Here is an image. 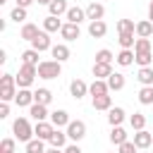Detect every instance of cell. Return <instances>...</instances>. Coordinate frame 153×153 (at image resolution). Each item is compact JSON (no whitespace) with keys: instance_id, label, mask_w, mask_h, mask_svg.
Here are the masks:
<instances>
[{"instance_id":"cell-1","label":"cell","mask_w":153,"mask_h":153,"mask_svg":"<svg viewBox=\"0 0 153 153\" xmlns=\"http://www.w3.org/2000/svg\"><path fill=\"white\" fill-rule=\"evenodd\" d=\"M14 86H17V76L14 74H2L0 76V100L2 103H10V100L17 98Z\"/></svg>"},{"instance_id":"cell-2","label":"cell","mask_w":153,"mask_h":153,"mask_svg":"<svg viewBox=\"0 0 153 153\" xmlns=\"http://www.w3.org/2000/svg\"><path fill=\"white\" fill-rule=\"evenodd\" d=\"M12 131H14V139L17 141H24V143H29L31 141V134H33V129H31V124H29L26 117H17L14 124H12Z\"/></svg>"},{"instance_id":"cell-3","label":"cell","mask_w":153,"mask_h":153,"mask_svg":"<svg viewBox=\"0 0 153 153\" xmlns=\"http://www.w3.org/2000/svg\"><path fill=\"white\" fill-rule=\"evenodd\" d=\"M62 74V65L57 60H43L38 65V76L41 79H57Z\"/></svg>"},{"instance_id":"cell-4","label":"cell","mask_w":153,"mask_h":153,"mask_svg":"<svg viewBox=\"0 0 153 153\" xmlns=\"http://www.w3.org/2000/svg\"><path fill=\"white\" fill-rule=\"evenodd\" d=\"M36 74H38V67H33V65H22L19 72H17V86H19V88H29V86L33 84Z\"/></svg>"},{"instance_id":"cell-5","label":"cell","mask_w":153,"mask_h":153,"mask_svg":"<svg viewBox=\"0 0 153 153\" xmlns=\"http://www.w3.org/2000/svg\"><path fill=\"white\" fill-rule=\"evenodd\" d=\"M67 136H69L72 141H81V139L86 136V124H84L81 120H72V122L67 124Z\"/></svg>"},{"instance_id":"cell-6","label":"cell","mask_w":153,"mask_h":153,"mask_svg":"<svg viewBox=\"0 0 153 153\" xmlns=\"http://www.w3.org/2000/svg\"><path fill=\"white\" fill-rule=\"evenodd\" d=\"M55 124L53 122H36V127H33V134H36V139H43V141H50V136L55 134Z\"/></svg>"},{"instance_id":"cell-7","label":"cell","mask_w":153,"mask_h":153,"mask_svg":"<svg viewBox=\"0 0 153 153\" xmlns=\"http://www.w3.org/2000/svg\"><path fill=\"white\" fill-rule=\"evenodd\" d=\"M31 48L33 50H38V53H43V50H50L53 45H50V36H48V31H41L33 41H31Z\"/></svg>"},{"instance_id":"cell-8","label":"cell","mask_w":153,"mask_h":153,"mask_svg":"<svg viewBox=\"0 0 153 153\" xmlns=\"http://www.w3.org/2000/svg\"><path fill=\"white\" fill-rule=\"evenodd\" d=\"M103 14H105V7H103L100 2H91V5L86 7V19H91V22H100Z\"/></svg>"},{"instance_id":"cell-9","label":"cell","mask_w":153,"mask_h":153,"mask_svg":"<svg viewBox=\"0 0 153 153\" xmlns=\"http://www.w3.org/2000/svg\"><path fill=\"white\" fill-rule=\"evenodd\" d=\"M88 93H91L93 98H98V96H108V93H110V86H108V81L96 79V81L88 86Z\"/></svg>"},{"instance_id":"cell-10","label":"cell","mask_w":153,"mask_h":153,"mask_svg":"<svg viewBox=\"0 0 153 153\" xmlns=\"http://www.w3.org/2000/svg\"><path fill=\"white\" fill-rule=\"evenodd\" d=\"M69 91H72V96L79 100V98H84V96L88 93V84H86V81H81V79H74V81L69 84Z\"/></svg>"},{"instance_id":"cell-11","label":"cell","mask_w":153,"mask_h":153,"mask_svg":"<svg viewBox=\"0 0 153 153\" xmlns=\"http://www.w3.org/2000/svg\"><path fill=\"white\" fill-rule=\"evenodd\" d=\"M14 103H17L19 108H26V105L31 108V105H33V93H31L29 88H19V91H17V98H14Z\"/></svg>"},{"instance_id":"cell-12","label":"cell","mask_w":153,"mask_h":153,"mask_svg":"<svg viewBox=\"0 0 153 153\" xmlns=\"http://www.w3.org/2000/svg\"><path fill=\"white\" fill-rule=\"evenodd\" d=\"M134 143H136V148H148L153 143V134L146 131V129H141V131L134 134Z\"/></svg>"},{"instance_id":"cell-13","label":"cell","mask_w":153,"mask_h":153,"mask_svg":"<svg viewBox=\"0 0 153 153\" xmlns=\"http://www.w3.org/2000/svg\"><path fill=\"white\" fill-rule=\"evenodd\" d=\"M60 33H62V38H65V41H76L81 31H79V24H69V22H67V24L60 29Z\"/></svg>"},{"instance_id":"cell-14","label":"cell","mask_w":153,"mask_h":153,"mask_svg":"<svg viewBox=\"0 0 153 153\" xmlns=\"http://www.w3.org/2000/svg\"><path fill=\"white\" fill-rule=\"evenodd\" d=\"M65 17H67V22H69V24H79V22H84V19H86V10H81V7H69Z\"/></svg>"},{"instance_id":"cell-15","label":"cell","mask_w":153,"mask_h":153,"mask_svg":"<svg viewBox=\"0 0 153 153\" xmlns=\"http://www.w3.org/2000/svg\"><path fill=\"white\" fill-rule=\"evenodd\" d=\"M151 33H153V22L151 19L136 22V36L139 38H151Z\"/></svg>"},{"instance_id":"cell-16","label":"cell","mask_w":153,"mask_h":153,"mask_svg":"<svg viewBox=\"0 0 153 153\" xmlns=\"http://www.w3.org/2000/svg\"><path fill=\"white\" fill-rule=\"evenodd\" d=\"M105 81H108L110 91H122V88H124V74H120V72H112Z\"/></svg>"},{"instance_id":"cell-17","label":"cell","mask_w":153,"mask_h":153,"mask_svg":"<svg viewBox=\"0 0 153 153\" xmlns=\"http://www.w3.org/2000/svg\"><path fill=\"white\" fill-rule=\"evenodd\" d=\"M50 122L60 129V127H67L72 120H69V115H67L65 110H55V112H50Z\"/></svg>"},{"instance_id":"cell-18","label":"cell","mask_w":153,"mask_h":153,"mask_svg":"<svg viewBox=\"0 0 153 153\" xmlns=\"http://www.w3.org/2000/svg\"><path fill=\"white\" fill-rule=\"evenodd\" d=\"M108 122H110L112 127H122V122H124V110H122V108H110V110H108Z\"/></svg>"},{"instance_id":"cell-19","label":"cell","mask_w":153,"mask_h":153,"mask_svg":"<svg viewBox=\"0 0 153 153\" xmlns=\"http://www.w3.org/2000/svg\"><path fill=\"white\" fill-rule=\"evenodd\" d=\"M65 24L57 19V17H53V14H48L45 19H43V31H48V33H53V31H60Z\"/></svg>"},{"instance_id":"cell-20","label":"cell","mask_w":153,"mask_h":153,"mask_svg":"<svg viewBox=\"0 0 153 153\" xmlns=\"http://www.w3.org/2000/svg\"><path fill=\"white\" fill-rule=\"evenodd\" d=\"M88 33H91L93 38H103V36L108 33L105 22H103V19H100V22H91V24H88Z\"/></svg>"},{"instance_id":"cell-21","label":"cell","mask_w":153,"mask_h":153,"mask_svg":"<svg viewBox=\"0 0 153 153\" xmlns=\"http://www.w3.org/2000/svg\"><path fill=\"white\" fill-rule=\"evenodd\" d=\"M50 53H53V57H55L57 62H65V60H69V48H67L65 43H57V45H53V48H50Z\"/></svg>"},{"instance_id":"cell-22","label":"cell","mask_w":153,"mask_h":153,"mask_svg":"<svg viewBox=\"0 0 153 153\" xmlns=\"http://www.w3.org/2000/svg\"><path fill=\"white\" fill-rule=\"evenodd\" d=\"M38 33H41V31H38V26H36V24H24V26H22L19 38H22V41H33Z\"/></svg>"},{"instance_id":"cell-23","label":"cell","mask_w":153,"mask_h":153,"mask_svg":"<svg viewBox=\"0 0 153 153\" xmlns=\"http://www.w3.org/2000/svg\"><path fill=\"white\" fill-rule=\"evenodd\" d=\"M29 115H31L36 122H45V117H48V110H45V105H38V103H33V105L29 108Z\"/></svg>"},{"instance_id":"cell-24","label":"cell","mask_w":153,"mask_h":153,"mask_svg":"<svg viewBox=\"0 0 153 153\" xmlns=\"http://www.w3.org/2000/svg\"><path fill=\"white\" fill-rule=\"evenodd\" d=\"M48 10H50V14L53 17H60V14H67V0H53L50 5H48Z\"/></svg>"},{"instance_id":"cell-25","label":"cell","mask_w":153,"mask_h":153,"mask_svg":"<svg viewBox=\"0 0 153 153\" xmlns=\"http://www.w3.org/2000/svg\"><path fill=\"white\" fill-rule=\"evenodd\" d=\"M22 65H33V67H38V65H41V62H38V50H33V48L24 50V53H22Z\"/></svg>"},{"instance_id":"cell-26","label":"cell","mask_w":153,"mask_h":153,"mask_svg":"<svg viewBox=\"0 0 153 153\" xmlns=\"http://www.w3.org/2000/svg\"><path fill=\"white\" fill-rule=\"evenodd\" d=\"M110 74H112V65H100V62L93 65V76L96 79H108Z\"/></svg>"},{"instance_id":"cell-27","label":"cell","mask_w":153,"mask_h":153,"mask_svg":"<svg viewBox=\"0 0 153 153\" xmlns=\"http://www.w3.org/2000/svg\"><path fill=\"white\" fill-rule=\"evenodd\" d=\"M67 131H60V129H55V134L50 136V146L53 148H65V143H67Z\"/></svg>"},{"instance_id":"cell-28","label":"cell","mask_w":153,"mask_h":153,"mask_svg":"<svg viewBox=\"0 0 153 153\" xmlns=\"http://www.w3.org/2000/svg\"><path fill=\"white\" fill-rule=\"evenodd\" d=\"M53 100V93L48 91V88H38L36 93H33V103H38V105H48Z\"/></svg>"},{"instance_id":"cell-29","label":"cell","mask_w":153,"mask_h":153,"mask_svg":"<svg viewBox=\"0 0 153 153\" xmlns=\"http://www.w3.org/2000/svg\"><path fill=\"white\" fill-rule=\"evenodd\" d=\"M110 141H112L115 146H122V143L127 141V131H124L122 127H112V131H110Z\"/></svg>"},{"instance_id":"cell-30","label":"cell","mask_w":153,"mask_h":153,"mask_svg":"<svg viewBox=\"0 0 153 153\" xmlns=\"http://www.w3.org/2000/svg\"><path fill=\"white\" fill-rule=\"evenodd\" d=\"M115 60H117V65H122V67H129V65L136 60V55H134L131 50H124V48H122V53H120Z\"/></svg>"},{"instance_id":"cell-31","label":"cell","mask_w":153,"mask_h":153,"mask_svg":"<svg viewBox=\"0 0 153 153\" xmlns=\"http://www.w3.org/2000/svg\"><path fill=\"white\" fill-rule=\"evenodd\" d=\"M112 108V98L110 96H98L93 98V110H110Z\"/></svg>"},{"instance_id":"cell-32","label":"cell","mask_w":153,"mask_h":153,"mask_svg":"<svg viewBox=\"0 0 153 153\" xmlns=\"http://www.w3.org/2000/svg\"><path fill=\"white\" fill-rule=\"evenodd\" d=\"M129 124H131L134 131H141V129L146 127V115H143V112H134L131 120H129Z\"/></svg>"},{"instance_id":"cell-33","label":"cell","mask_w":153,"mask_h":153,"mask_svg":"<svg viewBox=\"0 0 153 153\" xmlns=\"http://www.w3.org/2000/svg\"><path fill=\"white\" fill-rule=\"evenodd\" d=\"M136 79H139L143 86H153V69H151V67H141Z\"/></svg>"},{"instance_id":"cell-34","label":"cell","mask_w":153,"mask_h":153,"mask_svg":"<svg viewBox=\"0 0 153 153\" xmlns=\"http://www.w3.org/2000/svg\"><path fill=\"white\" fill-rule=\"evenodd\" d=\"M117 31H120V33H134V31H136L134 19H120V22H117Z\"/></svg>"},{"instance_id":"cell-35","label":"cell","mask_w":153,"mask_h":153,"mask_svg":"<svg viewBox=\"0 0 153 153\" xmlns=\"http://www.w3.org/2000/svg\"><path fill=\"white\" fill-rule=\"evenodd\" d=\"M139 103L141 105H151L153 103V86H143L139 91Z\"/></svg>"},{"instance_id":"cell-36","label":"cell","mask_w":153,"mask_h":153,"mask_svg":"<svg viewBox=\"0 0 153 153\" xmlns=\"http://www.w3.org/2000/svg\"><path fill=\"white\" fill-rule=\"evenodd\" d=\"M120 45L124 48V50H131L134 45H136V38H134V33H120Z\"/></svg>"},{"instance_id":"cell-37","label":"cell","mask_w":153,"mask_h":153,"mask_svg":"<svg viewBox=\"0 0 153 153\" xmlns=\"http://www.w3.org/2000/svg\"><path fill=\"white\" fill-rule=\"evenodd\" d=\"M26 153H45L43 139H31V141L26 143Z\"/></svg>"},{"instance_id":"cell-38","label":"cell","mask_w":153,"mask_h":153,"mask_svg":"<svg viewBox=\"0 0 153 153\" xmlns=\"http://www.w3.org/2000/svg\"><path fill=\"white\" fill-rule=\"evenodd\" d=\"M136 55V65L139 67H151V62H153V53H134Z\"/></svg>"},{"instance_id":"cell-39","label":"cell","mask_w":153,"mask_h":153,"mask_svg":"<svg viewBox=\"0 0 153 153\" xmlns=\"http://www.w3.org/2000/svg\"><path fill=\"white\" fill-rule=\"evenodd\" d=\"M96 62H100V65H112V53H110L108 48L98 50V53H96Z\"/></svg>"},{"instance_id":"cell-40","label":"cell","mask_w":153,"mask_h":153,"mask_svg":"<svg viewBox=\"0 0 153 153\" xmlns=\"http://www.w3.org/2000/svg\"><path fill=\"white\" fill-rule=\"evenodd\" d=\"M134 53H153V50H151V41H148V38H136Z\"/></svg>"},{"instance_id":"cell-41","label":"cell","mask_w":153,"mask_h":153,"mask_svg":"<svg viewBox=\"0 0 153 153\" xmlns=\"http://www.w3.org/2000/svg\"><path fill=\"white\" fill-rule=\"evenodd\" d=\"M10 19H12V22H17V24H19V22H24V19H26V10H24V7H14V10L10 12Z\"/></svg>"},{"instance_id":"cell-42","label":"cell","mask_w":153,"mask_h":153,"mask_svg":"<svg viewBox=\"0 0 153 153\" xmlns=\"http://www.w3.org/2000/svg\"><path fill=\"white\" fill-rule=\"evenodd\" d=\"M0 153H14V139H2Z\"/></svg>"},{"instance_id":"cell-43","label":"cell","mask_w":153,"mask_h":153,"mask_svg":"<svg viewBox=\"0 0 153 153\" xmlns=\"http://www.w3.org/2000/svg\"><path fill=\"white\" fill-rule=\"evenodd\" d=\"M117 153H136V143H134V141H124Z\"/></svg>"},{"instance_id":"cell-44","label":"cell","mask_w":153,"mask_h":153,"mask_svg":"<svg viewBox=\"0 0 153 153\" xmlns=\"http://www.w3.org/2000/svg\"><path fill=\"white\" fill-rule=\"evenodd\" d=\"M7 115H10V105H7V103H2V105H0V117L5 120Z\"/></svg>"},{"instance_id":"cell-45","label":"cell","mask_w":153,"mask_h":153,"mask_svg":"<svg viewBox=\"0 0 153 153\" xmlns=\"http://www.w3.org/2000/svg\"><path fill=\"white\" fill-rule=\"evenodd\" d=\"M65 153H81V148L76 143H72V146H65Z\"/></svg>"},{"instance_id":"cell-46","label":"cell","mask_w":153,"mask_h":153,"mask_svg":"<svg viewBox=\"0 0 153 153\" xmlns=\"http://www.w3.org/2000/svg\"><path fill=\"white\" fill-rule=\"evenodd\" d=\"M31 2H36V0H17V7H24V10H26Z\"/></svg>"},{"instance_id":"cell-47","label":"cell","mask_w":153,"mask_h":153,"mask_svg":"<svg viewBox=\"0 0 153 153\" xmlns=\"http://www.w3.org/2000/svg\"><path fill=\"white\" fill-rule=\"evenodd\" d=\"M148 19L153 22V0H151V5H148Z\"/></svg>"},{"instance_id":"cell-48","label":"cell","mask_w":153,"mask_h":153,"mask_svg":"<svg viewBox=\"0 0 153 153\" xmlns=\"http://www.w3.org/2000/svg\"><path fill=\"white\" fill-rule=\"evenodd\" d=\"M45 153H65L62 148H50V151H45Z\"/></svg>"},{"instance_id":"cell-49","label":"cell","mask_w":153,"mask_h":153,"mask_svg":"<svg viewBox=\"0 0 153 153\" xmlns=\"http://www.w3.org/2000/svg\"><path fill=\"white\" fill-rule=\"evenodd\" d=\"M36 2H38V5H50L53 0H36Z\"/></svg>"},{"instance_id":"cell-50","label":"cell","mask_w":153,"mask_h":153,"mask_svg":"<svg viewBox=\"0 0 153 153\" xmlns=\"http://www.w3.org/2000/svg\"><path fill=\"white\" fill-rule=\"evenodd\" d=\"M2 2H7V0H0V5H2Z\"/></svg>"}]
</instances>
